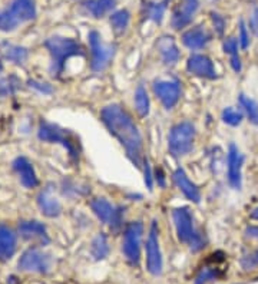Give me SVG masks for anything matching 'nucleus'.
<instances>
[{
    "label": "nucleus",
    "mask_w": 258,
    "mask_h": 284,
    "mask_svg": "<svg viewBox=\"0 0 258 284\" xmlns=\"http://www.w3.org/2000/svg\"><path fill=\"white\" fill-rule=\"evenodd\" d=\"M152 89L165 109H172L181 98V84L176 79H158L154 82Z\"/></svg>",
    "instance_id": "nucleus-9"
},
{
    "label": "nucleus",
    "mask_w": 258,
    "mask_h": 284,
    "mask_svg": "<svg viewBox=\"0 0 258 284\" xmlns=\"http://www.w3.org/2000/svg\"><path fill=\"white\" fill-rule=\"evenodd\" d=\"M256 264H258V251L251 257V264H250V265L252 267V265H256Z\"/></svg>",
    "instance_id": "nucleus-41"
},
{
    "label": "nucleus",
    "mask_w": 258,
    "mask_h": 284,
    "mask_svg": "<svg viewBox=\"0 0 258 284\" xmlns=\"http://www.w3.org/2000/svg\"><path fill=\"white\" fill-rule=\"evenodd\" d=\"M244 158L241 155L240 149L231 144L228 149V161H226V175L231 187L236 189L241 188V168H242Z\"/></svg>",
    "instance_id": "nucleus-15"
},
{
    "label": "nucleus",
    "mask_w": 258,
    "mask_h": 284,
    "mask_svg": "<svg viewBox=\"0 0 258 284\" xmlns=\"http://www.w3.org/2000/svg\"><path fill=\"white\" fill-rule=\"evenodd\" d=\"M116 5V0H86L84 8L94 18H104Z\"/></svg>",
    "instance_id": "nucleus-22"
},
{
    "label": "nucleus",
    "mask_w": 258,
    "mask_h": 284,
    "mask_svg": "<svg viewBox=\"0 0 258 284\" xmlns=\"http://www.w3.org/2000/svg\"><path fill=\"white\" fill-rule=\"evenodd\" d=\"M39 138L42 141H46V142H59L62 144L69 155L72 158H78V147H76L75 139H72L70 135H68V132L59 128L58 125H54V124H49V122H43L40 128H39Z\"/></svg>",
    "instance_id": "nucleus-11"
},
{
    "label": "nucleus",
    "mask_w": 258,
    "mask_h": 284,
    "mask_svg": "<svg viewBox=\"0 0 258 284\" xmlns=\"http://www.w3.org/2000/svg\"><path fill=\"white\" fill-rule=\"evenodd\" d=\"M39 208L46 217H58L62 211V205L52 192V189H44L38 197Z\"/></svg>",
    "instance_id": "nucleus-19"
},
{
    "label": "nucleus",
    "mask_w": 258,
    "mask_h": 284,
    "mask_svg": "<svg viewBox=\"0 0 258 284\" xmlns=\"http://www.w3.org/2000/svg\"><path fill=\"white\" fill-rule=\"evenodd\" d=\"M100 121L104 122L109 134L116 138L119 144L124 147L130 162L140 168L144 161L142 135L128 111L119 104L108 105L100 111Z\"/></svg>",
    "instance_id": "nucleus-1"
},
{
    "label": "nucleus",
    "mask_w": 258,
    "mask_h": 284,
    "mask_svg": "<svg viewBox=\"0 0 258 284\" xmlns=\"http://www.w3.org/2000/svg\"><path fill=\"white\" fill-rule=\"evenodd\" d=\"M238 42H240L242 49H247L248 45H250V36H248L247 28H246L244 22L240 23V38H238Z\"/></svg>",
    "instance_id": "nucleus-35"
},
{
    "label": "nucleus",
    "mask_w": 258,
    "mask_h": 284,
    "mask_svg": "<svg viewBox=\"0 0 258 284\" xmlns=\"http://www.w3.org/2000/svg\"><path fill=\"white\" fill-rule=\"evenodd\" d=\"M172 218L175 224V230L178 240L186 245L192 251H198L205 247V240L202 234L195 230L194 225V215L188 207H180L172 211Z\"/></svg>",
    "instance_id": "nucleus-2"
},
{
    "label": "nucleus",
    "mask_w": 258,
    "mask_h": 284,
    "mask_svg": "<svg viewBox=\"0 0 258 284\" xmlns=\"http://www.w3.org/2000/svg\"><path fill=\"white\" fill-rule=\"evenodd\" d=\"M89 46H90V55H92V62H90L92 71L94 72L105 71L112 62L116 48L114 45L104 42L102 36L95 31L89 33Z\"/></svg>",
    "instance_id": "nucleus-6"
},
{
    "label": "nucleus",
    "mask_w": 258,
    "mask_h": 284,
    "mask_svg": "<svg viewBox=\"0 0 258 284\" xmlns=\"http://www.w3.org/2000/svg\"><path fill=\"white\" fill-rule=\"evenodd\" d=\"M142 168H144V175H145V185L146 188L152 191V187H154V178H152V171H150V165L148 158L144 157V161H142Z\"/></svg>",
    "instance_id": "nucleus-33"
},
{
    "label": "nucleus",
    "mask_w": 258,
    "mask_h": 284,
    "mask_svg": "<svg viewBox=\"0 0 258 284\" xmlns=\"http://www.w3.org/2000/svg\"><path fill=\"white\" fill-rule=\"evenodd\" d=\"M210 41H211V35L204 26H196L182 35V43L191 51L202 49Z\"/></svg>",
    "instance_id": "nucleus-17"
},
{
    "label": "nucleus",
    "mask_w": 258,
    "mask_h": 284,
    "mask_svg": "<svg viewBox=\"0 0 258 284\" xmlns=\"http://www.w3.org/2000/svg\"><path fill=\"white\" fill-rule=\"evenodd\" d=\"M240 105L246 111V114L250 118V121L252 124L258 125V104L256 101H252L251 98H248L246 95H240Z\"/></svg>",
    "instance_id": "nucleus-28"
},
{
    "label": "nucleus",
    "mask_w": 258,
    "mask_h": 284,
    "mask_svg": "<svg viewBox=\"0 0 258 284\" xmlns=\"http://www.w3.org/2000/svg\"><path fill=\"white\" fill-rule=\"evenodd\" d=\"M19 231L23 238H46V227L39 221H23Z\"/></svg>",
    "instance_id": "nucleus-23"
},
{
    "label": "nucleus",
    "mask_w": 258,
    "mask_h": 284,
    "mask_svg": "<svg viewBox=\"0 0 258 284\" xmlns=\"http://www.w3.org/2000/svg\"><path fill=\"white\" fill-rule=\"evenodd\" d=\"M46 48L52 56V72L59 75L64 69V62L72 56H84V48L74 39L54 36L46 41Z\"/></svg>",
    "instance_id": "nucleus-3"
},
{
    "label": "nucleus",
    "mask_w": 258,
    "mask_h": 284,
    "mask_svg": "<svg viewBox=\"0 0 258 284\" xmlns=\"http://www.w3.org/2000/svg\"><path fill=\"white\" fill-rule=\"evenodd\" d=\"M14 171L18 172L19 178H20L22 184L26 188H34L38 185V177L36 172L33 169L32 164L26 159V158H18L13 162Z\"/></svg>",
    "instance_id": "nucleus-18"
},
{
    "label": "nucleus",
    "mask_w": 258,
    "mask_h": 284,
    "mask_svg": "<svg viewBox=\"0 0 258 284\" xmlns=\"http://www.w3.org/2000/svg\"><path fill=\"white\" fill-rule=\"evenodd\" d=\"M244 119V115L241 111L238 109H234V108H226L222 111V121L226 122V125L231 126H236L240 125Z\"/></svg>",
    "instance_id": "nucleus-31"
},
{
    "label": "nucleus",
    "mask_w": 258,
    "mask_h": 284,
    "mask_svg": "<svg viewBox=\"0 0 258 284\" xmlns=\"http://www.w3.org/2000/svg\"><path fill=\"white\" fill-rule=\"evenodd\" d=\"M146 270L152 275H160L162 273V254L160 247V238H158V225L154 221L150 224L148 240H146Z\"/></svg>",
    "instance_id": "nucleus-10"
},
{
    "label": "nucleus",
    "mask_w": 258,
    "mask_h": 284,
    "mask_svg": "<svg viewBox=\"0 0 258 284\" xmlns=\"http://www.w3.org/2000/svg\"><path fill=\"white\" fill-rule=\"evenodd\" d=\"M50 267V258L38 248H30L23 252L19 260V268L29 273H46Z\"/></svg>",
    "instance_id": "nucleus-12"
},
{
    "label": "nucleus",
    "mask_w": 258,
    "mask_h": 284,
    "mask_svg": "<svg viewBox=\"0 0 258 284\" xmlns=\"http://www.w3.org/2000/svg\"><path fill=\"white\" fill-rule=\"evenodd\" d=\"M144 234V224L140 221L129 222L124 232V254L125 258L134 265H138L140 260V241Z\"/></svg>",
    "instance_id": "nucleus-7"
},
{
    "label": "nucleus",
    "mask_w": 258,
    "mask_h": 284,
    "mask_svg": "<svg viewBox=\"0 0 258 284\" xmlns=\"http://www.w3.org/2000/svg\"><path fill=\"white\" fill-rule=\"evenodd\" d=\"M12 89H13V84L10 82L9 78H6L3 75V71L0 68V96H4V95L10 94Z\"/></svg>",
    "instance_id": "nucleus-34"
},
{
    "label": "nucleus",
    "mask_w": 258,
    "mask_h": 284,
    "mask_svg": "<svg viewBox=\"0 0 258 284\" xmlns=\"http://www.w3.org/2000/svg\"><path fill=\"white\" fill-rule=\"evenodd\" d=\"M195 126L190 121L172 126L168 137V149L174 157H184L191 152L195 141Z\"/></svg>",
    "instance_id": "nucleus-5"
},
{
    "label": "nucleus",
    "mask_w": 258,
    "mask_h": 284,
    "mask_svg": "<svg viewBox=\"0 0 258 284\" xmlns=\"http://www.w3.org/2000/svg\"><path fill=\"white\" fill-rule=\"evenodd\" d=\"M198 8H200L198 0H180L178 6L175 8V11L172 13V28L180 31L185 26H188L192 22Z\"/></svg>",
    "instance_id": "nucleus-13"
},
{
    "label": "nucleus",
    "mask_w": 258,
    "mask_h": 284,
    "mask_svg": "<svg viewBox=\"0 0 258 284\" xmlns=\"http://www.w3.org/2000/svg\"><path fill=\"white\" fill-rule=\"evenodd\" d=\"M3 53H4V56L12 61V62L14 63H23L24 62V59H26V56H28V52L23 49V48H19V46H6L4 49H3Z\"/></svg>",
    "instance_id": "nucleus-30"
},
{
    "label": "nucleus",
    "mask_w": 258,
    "mask_h": 284,
    "mask_svg": "<svg viewBox=\"0 0 258 284\" xmlns=\"http://www.w3.org/2000/svg\"><path fill=\"white\" fill-rule=\"evenodd\" d=\"M172 178H174L175 185L185 195L186 200L192 201L195 204H198L201 201V191H200V188L194 184L191 179L188 178V175L185 174V171L182 168L175 169Z\"/></svg>",
    "instance_id": "nucleus-16"
},
{
    "label": "nucleus",
    "mask_w": 258,
    "mask_h": 284,
    "mask_svg": "<svg viewBox=\"0 0 258 284\" xmlns=\"http://www.w3.org/2000/svg\"><path fill=\"white\" fill-rule=\"evenodd\" d=\"M16 250V235L9 227L0 225V258L9 260Z\"/></svg>",
    "instance_id": "nucleus-20"
},
{
    "label": "nucleus",
    "mask_w": 258,
    "mask_h": 284,
    "mask_svg": "<svg viewBox=\"0 0 258 284\" xmlns=\"http://www.w3.org/2000/svg\"><path fill=\"white\" fill-rule=\"evenodd\" d=\"M158 49L165 65H175L181 58V52L172 38H162L158 43Z\"/></svg>",
    "instance_id": "nucleus-21"
},
{
    "label": "nucleus",
    "mask_w": 258,
    "mask_h": 284,
    "mask_svg": "<svg viewBox=\"0 0 258 284\" xmlns=\"http://www.w3.org/2000/svg\"><path fill=\"white\" fill-rule=\"evenodd\" d=\"M89 205L94 211V214L104 224H108L114 231H119V228L122 227V220H124L122 218L124 217V208L122 207L116 208L109 201L102 198V197L90 200Z\"/></svg>",
    "instance_id": "nucleus-8"
},
{
    "label": "nucleus",
    "mask_w": 258,
    "mask_h": 284,
    "mask_svg": "<svg viewBox=\"0 0 258 284\" xmlns=\"http://www.w3.org/2000/svg\"><path fill=\"white\" fill-rule=\"evenodd\" d=\"M250 218H251V220L258 221V207L251 211V214H250Z\"/></svg>",
    "instance_id": "nucleus-40"
},
{
    "label": "nucleus",
    "mask_w": 258,
    "mask_h": 284,
    "mask_svg": "<svg viewBox=\"0 0 258 284\" xmlns=\"http://www.w3.org/2000/svg\"><path fill=\"white\" fill-rule=\"evenodd\" d=\"M135 109L142 118L150 114V96L144 85H140L135 91Z\"/></svg>",
    "instance_id": "nucleus-24"
},
{
    "label": "nucleus",
    "mask_w": 258,
    "mask_h": 284,
    "mask_svg": "<svg viewBox=\"0 0 258 284\" xmlns=\"http://www.w3.org/2000/svg\"><path fill=\"white\" fill-rule=\"evenodd\" d=\"M186 71L194 76L205 78V79H215L216 71L214 68L212 61L205 55H191L186 62Z\"/></svg>",
    "instance_id": "nucleus-14"
},
{
    "label": "nucleus",
    "mask_w": 258,
    "mask_h": 284,
    "mask_svg": "<svg viewBox=\"0 0 258 284\" xmlns=\"http://www.w3.org/2000/svg\"><path fill=\"white\" fill-rule=\"evenodd\" d=\"M218 277V270L216 268H212V267H204L200 274L196 275V280H195V284H206L210 281H212Z\"/></svg>",
    "instance_id": "nucleus-32"
},
{
    "label": "nucleus",
    "mask_w": 258,
    "mask_h": 284,
    "mask_svg": "<svg viewBox=\"0 0 258 284\" xmlns=\"http://www.w3.org/2000/svg\"><path fill=\"white\" fill-rule=\"evenodd\" d=\"M250 28H251V31L252 33L258 36V8L256 11L252 12V15H251V21H250Z\"/></svg>",
    "instance_id": "nucleus-37"
},
{
    "label": "nucleus",
    "mask_w": 258,
    "mask_h": 284,
    "mask_svg": "<svg viewBox=\"0 0 258 284\" xmlns=\"http://www.w3.org/2000/svg\"><path fill=\"white\" fill-rule=\"evenodd\" d=\"M247 235L251 238H258V225H251L247 228Z\"/></svg>",
    "instance_id": "nucleus-38"
},
{
    "label": "nucleus",
    "mask_w": 258,
    "mask_h": 284,
    "mask_svg": "<svg viewBox=\"0 0 258 284\" xmlns=\"http://www.w3.org/2000/svg\"><path fill=\"white\" fill-rule=\"evenodd\" d=\"M90 252L95 257V260H104L109 254V244H108V238L105 234L96 235V238L92 242Z\"/></svg>",
    "instance_id": "nucleus-25"
},
{
    "label": "nucleus",
    "mask_w": 258,
    "mask_h": 284,
    "mask_svg": "<svg viewBox=\"0 0 258 284\" xmlns=\"http://www.w3.org/2000/svg\"><path fill=\"white\" fill-rule=\"evenodd\" d=\"M165 9H166V0L160 2V3H156V2L155 3H148V5H145V15L150 21L161 23Z\"/></svg>",
    "instance_id": "nucleus-26"
},
{
    "label": "nucleus",
    "mask_w": 258,
    "mask_h": 284,
    "mask_svg": "<svg viewBox=\"0 0 258 284\" xmlns=\"http://www.w3.org/2000/svg\"><path fill=\"white\" fill-rule=\"evenodd\" d=\"M129 12L128 11H118L110 15V25L114 31L116 33H122L128 28L129 25Z\"/></svg>",
    "instance_id": "nucleus-29"
},
{
    "label": "nucleus",
    "mask_w": 258,
    "mask_h": 284,
    "mask_svg": "<svg viewBox=\"0 0 258 284\" xmlns=\"http://www.w3.org/2000/svg\"><path fill=\"white\" fill-rule=\"evenodd\" d=\"M156 181H158L160 187H165V178H164V172L161 168L156 169Z\"/></svg>",
    "instance_id": "nucleus-39"
},
{
    "label": "nucleus",
    "mask_w": 258,
    "mask_h": 284,
    "mask_svg": "<svg viewBox=\"0 0 258 284\" xmlns=\"http://www.w3.org/2000/svg\"><path fill=\"white\" fill-rule=\"evenodd\" d=\"M34 16V0H13L8 9L0 12V31H13L22 23L32 21Z\"/></svg>",
    "instance_id": "nucleus-4"
},
{
    "label": "nucleus",
    "mask_w": 258,
    "mask_h": 284,
    "mask_svg": "<svg viewBox=\"0 0 258 284\" xmlns=\"http://www.w3.org/2000/svg\"><path fill=\"white\" fill-rule=\"evenodd\" d=\"M212 22H214V26L216 32H218V35H222L224 26H226V21L222 19V16H220L216 13H212Z\"/></svg>",
    "instance_id": "nucleus-36"
},
{
    "label": "nucleus",
    "mask_w": 258,
    "mask_h": 284,
    "mask_svg": "<svg viewBox=\"0 0 258 284\" xmlns=\"http://www.w3.org/2000/svg\"><path fill=\"white\" fill-rule=\"evenodd\" d=\"M224 51L231 56V66L236 72L241 71V59L238 56V42L234 38H230L224 42Z\"/></svg>",
    "instance_id": "nucleus-27"
}]
</instances>
